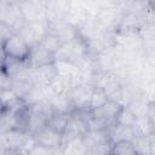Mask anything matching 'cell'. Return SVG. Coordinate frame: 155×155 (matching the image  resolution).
Here are the masks:
<instances>
[{
	"label": "cell",
	"instance_id": "6da1fadb",
	"mask_svg": "<svg viewBox=\"0 0 155 155\" xmlns=\"http://www.w3.org/2000/svg\"><path fill=\"white\" fill-rule=\"evenodd\" d=\"M30 45L18 34L12 33L1 45V51L5 54L6 59L28 63V58L30 54Z\"/></svg>",
	"mask_w": 155,
	"mask_h": 155
},
{
	"label": "cell",
	"instance_id": "7a4b0ae2",
	"mask_svg": "<svg viewBox=\"0 0 155 155\" xmlns=\"http://www.w3.org/2000/svg\"><path fill=\"white\" fill-rule=\"evenodd\" d=\"M0 23L6 24L15 33L25 24L19 7V1H0Z\"/></svg>",
	"mask_w": 155,
	"mask_h": 155
},
{
	"label": "cell",
	"instance_id": "3957f363",
	"mask_svg": "<svg viewBox=\"0 0 155 155\" xmlns=\"http://www.w3.org/2000/svg\"><path fill=\"white\" fill-rule=\"evenodd\" d=\"M87 53V46L86 41L78 36L74 40L64 44L62 48L56 53V61L61 62H68L73 64H78Z\"/></svg>",
	"mask_w": 155,
	"mask_h": 155
},
{
	"label": "cell",
	"instance_id": "277c9868",
	"mask_svg": "<svg viewBox=\"0 0 155 155\" xmlns=\"http://www.w3.org/2000/svg\"><path fill=\"white\" fill-rule=\"evenodd\" d=\"M87 115H88V111L86 110L70 111V115L63 133V140L71 139V138H81L88 131Z\"/></svg>",
	"mask_w": 155,
	"mask_h": 155
},
{
	"label": "cell",
	"instance_id": "5b68a950",
	"mask_svg": "<svg viewBox=\"0 0 155 155\" xmlns=\"http://www.w3.org/2000/svg\"><path fill=\"white\" fill-rule=\"evenodd\" d=\"M19 7L25 23L47 24L46 10L44 1H19Z\"/></svg>",
	"mask_w": 155,
	"mask_h": 155
},
{
	"label": "cell",
	"instance_id": "8992f818",
	"mask_svg": "<svg viewBox=\"0 0 155 155\" xmlns=\"http://www.w3.org/2000/svg\"><path fill=\"white\" fill-rule=\"evenodd\" d=\"M93 87L94 86L92 84L82 82L69 90L67 96H68V99L70 102L73 110H86L87 111V104H88Z\"/></svg>",
	"mask_w": 155,
	"mask_h": 155
},
{
	"label": "cell",
	"instance_id": "52a82bcc",
	"mask_svg": "<svg viewBox=\"0 0 155 155\" xmlns=\"http://www.w3.org/2000/svg\"><path fill=\"white\" fill-rule=\"evenodd\" d=\"M47 31L57 36L62 44H67L79 36L78 29L64 19H57L47 22Z\"/></svg>",
	"mask_w": 155,
	"mask_h": 155
},
{
	"label": "cell",
	"instance_id": "ba28073f",
	"mask_svg": "<svg viewBox=\"0 0 155 155\" xmlns=\"http://www.w3.org/2000/svg\"><path fill=\"white\" fill-rule=\"evenodd\" d=\"M33 136L38 145L45 149H48V150H58L61 149L62 143H63V136L56 132L54 130H52L47 125Z\"/></svg>",
	"mask_w": 155,
	"mask_h": 155
},
{
	"label": "cell",
	"instance_id": "9c48e42d",
	"mask_svg": "<svg viewBox=\"0 0 155 155\" xmlns=\"http://www.w3.org/2000/svg\"><path fill=\"white\" fill-rule=\"evenodd\" d=\"M54 62H56L54 54L46 51L40 44H35L30 47V54L28 58L29 68L51 65V64H54Z\"/></svg>",
	"mask_w": 155,
	"mask_h": 155
},
{
	"label": "cell",
	"instance_id": "30bf717a",
	"mask_svg": "<svg viewBox=\"0 0 155 155\" xmlns=\"http://www.w3.org/2000/svg\"><path fill=\"white\" fill-rule=\"evenodd\" d=\"M121 108L122 107L119 105L117 103H115L114 101L108 99L101 108H98V109H96L93 111H90V114L92 116H94V117H98V119L105 121L108 124V126H110V125H113L115 122L116 116H117V114H119Z\"/></svg>",
	"mask_w": 155,
	"mask_h": 155
},
{
	"label": "cell",
	"instance_id": "8fae6325",
	"mask_svg": "<svg viewBox=\"0 0 155 155\" xmlns=\"http://www.w3.org/2000/svg\"><path fill=\"white\" fill-rule=\"evenodd\" d=\"M30 75L35 85L46 86L48 85L58 74L56 70L54 64L45 65V67H38V68H30Z\"/></svg>",
	"mask_w": 155,
	"mask_h": 155
},
{
	"label": "cell",
	"instance_id": "7c38bea8",
	"mask_svg": "<svg viewBox=\"0 0 155 155\" xmlns=\"http://www.w3.org/2000/svg\"><path fill=\"white\" fill-rule=\"evenodd\" d=\"M86 149L87 148H96L102 147L105 144H111L107 130H90L81 137Z\"/></svg>",
	"mask_w": 155,
	"mask_h": 155
},
{
	"label": "cell",
	"instance_id": "4fadbf2b",
	"mask_svg": "<svg viewBox=\"0 0 155 155\" xmlns=\"http://www.w3.org/2000/svg\"><path fill=\"white\" fill-rule=\"evenodd\" d=\"M108 132V137L110 139L111 143L114 142H119V140H130L132 142V139L134 138V131L133 127H127V126H122L119 124H113L107 128Z\"/></svg>",
	"mask_w": 155,
	"mask_h": 155
},
{
	"label": "cell",
	"instance_id": "5bb4252c",
	"mask_svg": "<svg viewBox=\"0 0 155 155\" xmlns=\"http://www.w3.org/2000/svg\"><path fill=\"white\" fill-rule=\"evenodd\" d=\"M153 136H134V138L132 139V144L137 151V155H154Z\"/></svg>",
	"mask_w": 155,
	"mask_h": 155
},
{
	"label": "cell",
	"instance_id": "9a60e30c",
	"mask_svg": "<svg viewBox=\"0 0 155 155\" xmlns=\"http://www.w3.org/2000/svg\"><path fill=\"white\" fill-rule=\"evenodd\" d=\"M133 131L136 136H145L150 137L154 134V119L149 116H140L137 117V121L133 126Z\"/></svg>",
	"mask_w": 155,
	"mask_h": 155
},
{
	"label": "cell",
	"instance_id": "2e32d148",
	"mask_svg": "<svg viewBox=\"0 0 155 155\" xmlns=\"http://www.w3.org/2000/svg\"><path fill=\"white\" fill-rule=\"evenodd\" d=\"M70 113H58V111H53L52 115L50 116L48 121H47V126H50L52 130H54L56 132H58L59 134L63 136L68 119H69Z\"/></svg>",
	"mask_w": 155,
	"mask_h": 155
},
{
	"label": "cell",
	"instance_id": "e0dca14e",
	"mask_svg": "<svg viewBox=\"0 0 155 155\" xmlns=\"http://www.w3.org/2000/svg\"><path fill=\"white\" fill-rule=\"evenodd\" d=\"M108 99H109V96L105 93V91H103L102 88L94 86L93 90H92L88 104H87V111L90 113V111H93V110L101 108Z\"/></svg>",
	"mask_w": 155,
	"mask_h": 155
},
{
	"label": "cell",
	"instance_id": "ac0fdd59",
	"mask_svg": "<svg viewBox=\"0 0 155 155\" xmlns=\"http://www.w3.org/2000/svg\"><path fill=\"white\" fill-rule=\"evenodd\" d=\"M109 155H137V151L130 140H119L111 143Z\"/></svg>",
	"mask_w": 155,
	"mask_h": 155
},
{
	"label": "cell",
	"instance_id": "d6986e66",
	"mask_svg": "<svg viewBox=\"0 0 155 155\" xmlns=\"http://www.w3.org/2000/svg\"><path fill=\"white\" fill-rule=\"evenodd\" d=\"M46 51H48L50 53H52V54H54L56 56V53L62 48V46H63V44H62V41L57 38V36H54L53 34H51V33H48V31H46L45 33V35L41 38V40H40V42H39Z\"/></svg>",
	"mask_w": 155,
	"mask_h": 155
},
{
	"label": "cell",
	"instance_id": "ffe728a7",
	"mask_svg": "<svg viewBox=\"0 0 155 155\" xmlns=\"http://www.w3.org/2000/svg\"><path fill=\"white\" fill-rule=\"evenodd\" d=\"M137 121V116L127 108V107H122L116 116L115 124L122 125V126H127V127H133L134 124Z\"/></svg>",
	"mask_w": 155,
	"mask_h": 155
},
{
	"label": "cell",
	"instance_id": "44dd1931",
	"mask_svg": "<svg viewBox=\"0 0 155 155\" xmlns=\"http://www.w3.org/2000/svg\"><path fill=\"white\" fill-rule=\"evenodd\" d=\"M111 144H105L102 147H96V148H87L85 151V155H109Z\"/></svg>",
	"mask_w": 155,
	"mask_h": 155
},
{
	"label": "cell",
	"instance_id": "7402d4cb",
	"mask_svg": "<svg viewBox=\"0 0 155 155\" xmlns=\"http://www.w3.org/2000/svg\"><path fill=\"white\" fill-rule=\"evenodd\" d=\"M12 33H15V31H13L10 27H7V25L4 24V23H0V47H1L2 42H4Z\"/></svg>",
	"mask_w": 155,
	"mask_h": 155
},
{
	"label": "cell",
	"instance_id": "603a6c76",
	"mask_svg": "<svg viewBox=\"0 0 155 155\" xmlns=\"http://www.w3.org/2000/svg\"><path fill=\"white\" fill-rule=\"evenodd\" d=\"M2 155H23V153L18 151V150H12V149H5Z\"/></svg>",
	"mask_w": 155,
	"mask_h": 155
},
{
	"label": "cell",
	"instance_id": "cb8c5ba5",
	"mask_svg": "<svg viewBox=\"0 0 155 155\" xmlns=\"http://www.w3.org/2000/svg\"><path fill=\"white\" fill-rule=\"evenodd\" d=\"M5 111H6V108H5V105L2 104V102H1V99H0V116H1Z\"/></svg>",
	"mask_w": 155,
	"mask_h": 155
}]
</instances>
